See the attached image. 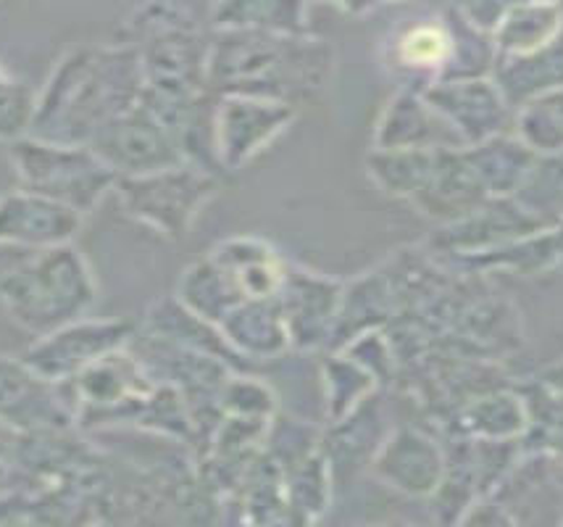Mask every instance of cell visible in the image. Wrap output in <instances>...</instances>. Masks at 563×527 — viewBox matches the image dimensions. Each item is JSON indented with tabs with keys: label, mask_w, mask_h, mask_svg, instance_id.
I'll return each instance as SVG.
<instances>
[{
	"label": "cell",
	"mask_w": 563,
	"mask_h": 527,
	"mask_svg": "<svg viewBox=\"0 0 563 527\" xmlns=\"http://www.w3.org/2000/svg\"><path fill=\"white\" fill-rule=\"evenodd\" d=\"M143 85V62L135 45L66 53L43 92H37L30 135L87 145L109 119L140 101Z\"/></svg>",
	"instance_id": "cell-1"
},
{
	"label": "cell",
	"mask_w": 563,
	"mask_h": 527,
	"mask_svg": "<svg viewBox=\"0 0 563 527\" xmlns=\"http://www.w3.org/2000/svg\"><path fill=\"white\" fill-rule=\"evenodd\" d=\"M334 51L313 35L217 32L209 43L206 79L213 96H256L292 103L327 88Z\"/></svg>",
	"instance_id": "cell-2"
},
{
	"label": "cell",
	"mask_w": 563,
	"mask_h": 527,
	"mask_svg": "<svg viewBox=\"0 0 563 527\" xmlns=\"http://www.w3.org/2000/svg\"><path fill=\"white\" fill-rule=\"evenodd\" d=\"M96 298L90 264L71 243L32 251L0 275V306L13 325L35 338L87 317Z\"/></svg>",
	"instance_id": "cell-3"
},
{
	"label": "cell",
	"mask_w": 563,
	"mask_h": 527,
	"mask_svg": "<svg viewBox=\"0 0 563 527\" xmlns=\"http://www.w3.org/2000/svg\"><path fill=\"white\" fill-rule=\"evenodd\" d=\"M9 156L22 188L69 206L82 217L96 211L117 188L119 177L90 145L26 135L9 143Z\"/></svg>",
	"instance_id": "cell-4"
},
{
	"label": "cell",
	"mask_w": 563,
	"mask_h": 527,
	"mask_svg": "<svg viewBox=\"0 0 563 527\" xmlns=\"http://www.w3.org/2000/svg\"><path fill=\"white\" fill-rule=\"evenodd\" d=\"M113 193L135 222L169 240H183L219 193V177L206 166L183 162L147 175L119 177Z\"/></svg>",
	"instance_id": "cell-5"
},
{
	"label": "cell",
	"mask_w": 563,
	"mask_h": 527,
	"mask_svg": "<svg viewBox=\"0 0 563 527\" xmlns=\"http://www.w3.org/2000/svg\"><path fill=\"white\" fill-rule=\"evenodd\" d=\"M298 117L292 103L256 96H217L213 156L219 169H240L266 151Z\"/></svg>",
	"instance_id": "cell-6"
},
{
	"label": "cell",
	"mask_w": 563,
	"mask_h": 527,
	"mask_svg": "<svg viewBox=\"0 0 563 527\" xmlns=\"http://www.w3.org/2000/svg\"><path fill=\"white\" fill-rule=\"evenodd\" d=\"M87 145L111 166L117 177L147 175L185 162L172 132L140 101L109 119Z\"/></svg>",
	"instance_id": "cell-7"
},
{
	"label": "cell",
	"mask_w": 563,
	"mask_h": 527,
	"mask_svg": "<svg viewBox=\"0 0 563 527\" xmlns=\"http://www.w3.org/2000/svg\"><path fill=\"white\" fill-rule=\"evenodd\" d=\"M132 338H135V330L122 319L82 317L48 336H40L22 353V359L51 383H69L106 353L130 345Z\"/></svg>",
	"instance_id": "cell-8"
},
{
	"label": "cell",
	"mask_w": 563,
	"mask_h": 527,
	"mask_svg": "<svg viewBox=\"0 0 563 527\" xmlns=\"http://www.w3.org/2000/svg\"><path fill=\"white\" fill-rule=\"evenodd\" d=\"M0 425L16 432L71 430L77 415L66 383L37 375L22 356H0Z\"/></svg>",
	"instance_id": "cell-9"
},
{
	"label": "cell",
	"mask_w": 563,
	"mask_h": 527,
	"mask_svg": "<svg viewBox=\"0 0 563 527\" xmlns=\"http://www.w3.org/2000/svg\"><path fill=\"white\" fill-rule=\"evenodd\" d=\"M419 92L448 119L464 145H477L482 140L514 132L516 111L493 77L440 79Z\"/></svg>",
	"instance_id": "cell-10"
},
{
	"label": "cell",
	"mask_w": 563,
	"mask_h": 527,
	"mask_svg": "<svg viewBox=\"0 0 563 527\" xmlns=\"http://www.w3.org/2000/svg\"><path fill=\"white\" fill-rule=\"evenodd\" d=\"M455 48L453 6L438 17H421L400 26L387 43L385 62L404 83L400 90H424L448 75Z\"/></svg>",
	"instance_id": "cell-11"
},
{
	"label": "cell",
	"mask_w": 563,
	"mask_h": 527,
	"mask_svg": "<svg viewBox=\"0 0 563 527\" xmlns=\"http://www.w3.org/2000/svg\"><path fill=\"white\" fill-rule=\"evenodd\" d=\"M548 227L551 224L527 211L516 198H490L461 222L442 227L438 235L429 240V249L453 256L455 262V259L474 256V253L500 249V245L529 238Z\"/></svg>",
	"instance_id": "cell-12"
},
{
	"label": "cell",
	"mask_w": 563,
	"mask_h": 527,
	"mask_svg": "<svg viewBox=\"0 0 563 527\" xmlns=\"http://www.w3.org/2000/svg\"><path fill=\"white\" fill-rule=\"evenodd\" d=\"M85 217L69 206L35 190H11L0 196V245L22 251H45L77 238Z\"/></svg>",
	"instance_id": "cell-13"
},
{
	"label": "cell",
	"mask_w": 563,
	"mask_h": 527,
	"mask_svg": "<svg viewBox=\"0 0 563 527\" xmlns=\"http://www.w3.org/2000/svg\"><path fill=\"white\" fill-rule=\"evenodd\" d=\"M372 472L408 498H429L445 472V449L417 427H400L379 443Z\"/></svg>",
	"instance_id": "cell-14"
},
{
	"label": "cell",
	"mask_w": 563,
	"mask_h": 527,
	"mask_svg": "<svg viewBox=\"0 0 563 527\" xmlns=\"http://www.w3.org/2000/svg\"><path fill=\"white\" fill-rule=\"evenodd\" d=\"M340 304H343L340 283L311 272H287L279 290V306L290 336V349L311 351L332 343Z\"/></svg>",
	"instance_id": "cell-15"
},
{
	"label": "cell",
	"mask_w": 563,
	"mask_h": 527,
	"mask_svg": "<svg viewBox=\"0 0 563 527\" xmlns=\"http://www.w3.org/2000/svg\"><path fill=\"white\" fill-rule=\"evenodd\" d=\"M374 149L379 151H453L466 149L459 132L429 106L419 90H398L382 111Z\"/></svg>",
	"instance_id": "cell-16"
},
{
	"label": "cell",
	"mask_w": 563,
	"mask_h": 527,
	"mask_svg": "<svg viewBox=\"0 0 563 527\" xmlns=\"http://www.w3.org/2000/svg\"><path fill=\"white\" fill-rule=\"evenodd\" d=\"M490 198L477 172L468 164L464 149H453L438 151L427 179L408 201L417 206L421 217L445 227L466 219Z\"/></svg>",
	"instance_id": "cell-17"
},
{
	"label": "cell",
	"mask_w": 563,
	"mask_h": 527,
	"mask_svg": "<svg viewBox=\"0 0 563 527\" xmlns=\"http://www.w3.org/2000/svg\"><path fill=\"white\" fill-rule=\"evenodd\" d=\"M219 332L230 343V349L247 362H269L290 349L279 296L240 301L221 319Z\"/></svg>",
	"instance_id": "cell-18"
},
{
	"label": "cell",
	"mask_w": 563,
	"mask_h": 527,
	"mask_svg": "<svg viewBox=\"0 0 563 527\" xmlns=\"http://www.w3.org/2000/svg\"><path fill=\"white\" fill-rule=\"evenodd\" d=\"M211 262L224 272L243 301L251 298H277L285 285L287 270L269 243L258 238H232L219 243Z\"/></svg>",
	"instance_id": "cell-19"
},
{
	"label": "cell",
	"mask_w": 563,
	"mask_h": 527,
	"mask_svg": "<svg viewBox=\"0 0 563 527\" xmlns=\"http://www.w3.org/2000/svg\"><path fill=\"white\" fill-rule=\"evenodd\" d=\"M490 77L514 111L563 88V30L551 43L525 56H498Z\"/></svg>",
	"instance_id": "cell-20"
},
{
	"label": "cell",
	"mask_w": 563,
	"mask_h": 527,
	"mask_svg": "<svg viewBox=\"0 0 563 527\" xmlns=\"http://www.w3.org/2000/svg\"><path fill=\"white\" fill-rule=\"evenodd\" d=\"M527 427L525 398L516 388H493L472 396L453 411L451 432L464 438L519 440Z\"/></svg>",
	"instance_id": "cell-21"
},
{
	"label": "cell",
	"mask_w": 563,
	"mask_h": 527,
	"mask_svg": "<svg viewBox=\"0 0 563 527\" xmlns=\"http://www.w3.org/2000/svg\"><path fill=\"white\" fill-rule=\"evenodd\" d=\"M217 32L247 30L274 35H311L308 0H217L211 9Z\"/></svg>",
	"instance_id": "cell-22"
},
{
	"label": "cell",
	"mask_w": 563,
	"mask_h": 527,
	"mask_svg": "<svg viewBox=\"0 0 563 527\" xmlns=\"http://www.w3.org/2000/svg\"><path fill=\"white\" fill-rule=\"evenodd\" d=\"M563 30V0H519L493 30L498 56H525Z\"/></svg>",
	"instance_id": "cell-23"
},
{
	"label": "cell",
	"mask_w": 563,
	"mask_h": 527,
	"mask_svg": "<svg viewBox=\"0 0 563 527\" xmlns=\"http://www.w3.org/2000/svg\"><path fill=\"white\" fill-rule=\"evenodd\" d=\"M464 153L493 198H514L538 158V153L529 151L514 132L466 145Z\"/></svg>",
	"instance_id": "cell-24"
},
{
	"label": "cell",
	"mask_w": 563,
	"mask_h": 527,
	"mask_svg": "<svg viewBox=\"0 0 563 527\" xmlns=\"http://www.w3.org/2000/svg\"><path fill=\"white\" fill-rule=\"evenodd\" d=\"M516 391L527 409V427L519 438L521 451L563 459V385L542 377Z\"/></svg>",
	"instance_id": "cell-25"
},
{
	"label": "cell",
	"mask_w": 563,
	"mask_h": 527,
	"mask_svg": "<svg viewBox=\"0 0 563 527\" xmlns=\"http://www.w3.org/2000/svg\"><path fill=\"white\" fill-rule=\"evenodd\" d=\"M177 298L183 301L192 315H198L206 322L219 327L230 311L238 306L243 298L238 296V290L232 288L230 279L224 277V272L209 259H200L198 264H192L185 272V277L179 279Z\"/></svg>",
	"instance_id": "cell-26"
},
{
	"label": "cell",
	"mask_w": 563,
	"mask_h": 527,
	"mask_svg": "<svg viewBox=\"0 0 563 527\" xmlns=\"http://www.w3.org/2000/svg\"><path fill=\"white\" fill-rule=\"evenodd\" d=\"M514 135L538 156L563 151V88L516 109Z\"/></svg>",
	"instance_id": "cell-27"
},
{
	"label": "cell",
	"mask_w": 563,
	"mask_h": 527,
	"mask_svg": "<svg viewBox=\"0 0 563 527\" xmlns=\"http://www.w3.org/2000/svg\"><path fill=\"white\" fill-rule=\"evenodd\" d=\"M327 380V415L332 422L351 415L355 406H361L377 391V377L364 370L347 353H334L330 362L324 364Z\"/></svg>",
	"instance_id": "cell-28"
},
{
	"label": "cell",
	"mask_w": 563,
	"mask_h": 527,
	"mask_svg": "<svg viewBox=\"0 0 563 527\" xmlns=\"http://www.w3.org/2000/svg\"><path fill=\"white\" fill-rule=\"evenodd\" d=\"M37 92L22 79L11 77L0 64V143L26 138L35 122Z\"/></svg>",
	"instance_id": "cell-29"
},
{
	"label": "cell",
	"mask_w": 563,
	"mask_h": 527,
	"mask_svg": "<svg viewBox=\"0 0 563 527\" xmlns=\"http://www.w3.org/2000/svg\"><path fill=\"white\" fill-rule=\"evenodd\" d=\"M219 404L224 415L238 417H261L272 419L277 409V398L269 391V385L258 383L253 377H232L221 385Z\"/></svg>",
	"instance_id": "cell-30"
},
{
	"label": "cell",
	"mask_w": 563,
	"mask_h": 527,
	"mask_svg": "<svg viewBox=\"0 0 563 527\" xmlns=\"http://www.w3.org/2000/svg\"><path fill=\"white\" fill-rule=\"evenodd\" d=\"M514 3H519V0H461V3L453 6L464 13L468 22H474L479 30L490 32L493 35V30L498 26L503 13L511 9Z\"/></svg>",
	"instance_id": "cell-31"
},
{
	"label": "cell",
	"mask_w": 563,
	"mask_h": 527,
	"mask_svg": "<svg viewBox=\"0 0 563 527\" xmlns=\"http://www.w3.org/2000/svg\"><path fill=\"white\" fill-rule=\"evenodd\" d=\"M340 11L351 13V17H366L372 13L377 6H382V0H332Z\"/></svg>",
	"instance_id": "cell-32"
},
{
	"label": "cell",
	"mask_w": 563,
	"mask_h": 527,
	"mask_svg": "<svg viewBox=\"0 0 563 527\" xmlns=\"http://www.w3.org/2000/svg\"><path fill=\"white\" fill-rule=\"evenodd\" d=\"M545 377H551L553 380V383H559V385H563V364H559V366H555V370H551V372H548V375Z\"/></svg>",
	"instance_id": "cell-33"
},
{
	"label": "cell",
	"mask_w": 563,
	"mask_h": 527,
	"mask_svg": "<svg viewBox=\"0 0 563 527\" xmlns=\"http://www.w3.org/2000/svg\"><path fill=\"white\" fill-rule=\"evenodd\" d=\"M395 3H406V0H382V6H395Z\"/></svg>",
	"instance_id": "cell-34"
},
{
	"label": "cell",
	"mask_w": 563,
	"mask_h": 527,
	"mask_svg": "<svg viewBox=\"0 0 563 527\" xmlns=\"http://www.w3.org/2000/svg\"><path fill=\"white\" fill-rule=\"evenodd\" d=\"M0 457H9V453H5V449H3V446H0Z\"/></svg>",
	"instance_id": "cell-35"
}]
</instances>
